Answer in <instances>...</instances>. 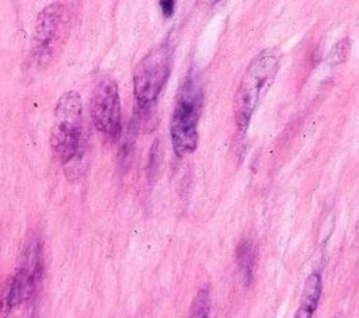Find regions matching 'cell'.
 Segmentation results:
<instances>
[{
	"label": "cell",
	"mask_w": 359,
	"mask_h": 318,
	"mask_svg": "<svg viewBox=\"0 0 359 318\" xmlns=\"http://www.w3.org/2000/svg\"><path fill=\"white\" fill-rule=\"evenodd\" d=\"M280 55L276 49L261 50L245 69L234 98V116L238 132H245L262 95L273 81Z\"/></svg>",
	"instance_id": "1"
},
{
	"label": "cell",
	"mask_w": 359,
	"mask_h": 318,
	"mask_svg": "<svg viewBox=\"0 0 359 318\" xmlns=\"http://www.w3.org/2000/svg\"><path fill=\"white\" fill-rule=\"evenodd\" d=\"M203 90L196 73H188L177 94L170 120L172 148L178 157L192 153L198 146V122L202 111Z\"/></svg>",
	"instance_id": "2"
},
{
	"label": "cell",
	"mask_w": 359,
	"mask_h": 318,
	"mask_svg": "<svg viewBox=\"0 0 359 318\" xmlns=\"http://www.w3.org/2000/svg\"><path fill=\"white\" fill-rule=\"evenodd\" d=\"M83 104L77 91H66L55 106V122L50 129V146L66 167L79 161L83 153Z\"/></svg>",
	"instance_id": "3"
},
{
	"label": "cell",
	"mask_w": 359,
	"mask_h": 318,
	"mask_svg": "<svg viewBox=\"0 0 359 318\" xmlns=\"http://www.w3.org/2000/svg\"><path fill=\"white\" fill-rule=\"evenodd\" d=\"M171 66L172 46L167 41L154 46L137 63L133 71V92L140 106L156 101L168 80Z\"/></svg>",
	"instance_id": "4"
},
{
	"label": "cell",
	"mask_w": 359,
	"mask_h": 318,
	"mask_svg": "<svg viewBox=\"0 0 359 318\" xmlns=\"http://www.w3.org/2000/svg\"><path fill=\"white\" fill-rule=\"evenodd\" d=\"M90 113L94 126L111 140H116L122 130L121 99L116 81L105 77L97 83L91 94Z\"/></svg>",
	"instance_id": "5"
},
{
	"label": "cell",
	"mask_w": 359,
	"mask_h": 318,
	"mask_svg": "<svg viewBox=\"0 0 359 318\" xmlns=\"http://www.w3.org/2000/svg\"><path fill=\"white\" fill-rule=\"evenodd\" d=\"M65 8L60 3L45 7L36 18L32 55L38 63L48 62L63 36Z\"/></svg>",
	"instance_id": "6"
},
{
	"label": "cell",
	"mask_w": 359,
	"mask_h": 318,
	"mask_svg": "<svg viewBox=\"0 0 359 318\" xmlns=\"http://www.w3.org/2000/svg\"><path fill=\"white\" fill-rule=\"evenodd\" d=\"M41 251L38 241H34L25 251L24 263L11 280L7 294V308H14L21 301L31 297L41 276Z\"/></svg>",
	"instance_id": "7"
},
{
	"label": "cell",
	"mask_w": 359,
	"mask_h": 318,
	"mask_svg": "<svg viewBox=\"0 0 359 318\" xmlns=\"http://www.w3.org/2000/svg\"><path fill=\"white\" fill-rule=\"evenodd\" d=\"M323 290V280L318 272H313L304 283L299 308L294 314V318H313L314 311L317 310Z\"/></svg>",
	"instance_id": "8"
},
{
	"label": "cell",
	"mask_w": 359,
	"mask_h": 318,
	"mask_svg": "<svg viewBox=\"0 0 359 318\" xmlns=\"http://www.w3.org/2000/svg\"><path fill=\"white\" fill-rule=\"evenodd\" d=\"M236 259L245 284H250L254 277V269L257 262V249L250 240H243L238 242L236 249Z\"/></svg>",
	"instance_id": "9"
},
{
	"label": "cell",
	"mask_w": 359,
	"mask_h": 318,
	"mask_svg": "<svg viewBox=\"0 0 359 318\" xmlns=\"http://www.w3.org/2000/svg\"><path fill=\"white\" fill-rule=\"evenodd\" d=\"M209 308H210V298H209V289L202 287L189 308L187 318H209Z\"/></svg>",
	"instance_id": "10"
},
{
	"label": "cell",
	"mask_w": 359,
	"mask_h": 318,
	"mask_svg": "<svg viewBox=\"0 0 359 318\" xmlns=\"http://www.w3.org/2000/svg\"><path fill=\"white\" fill-rule=\"evenodd\" d=\"M158 4H160V8H161V11L165 17L172 15V13L175 10V3L172 0H161Z\"/></svg>",
	"instance_id": "11"
},
{
	"label": "cell",
	"mask_w": 359,
	"mask_h": 318,
	"mask_svg": "<svg viewBox=\"0 0 359 318\" xmlns=\"http://www.w3.org/2000/svg\"><path fill=\"white\" fill-rule=\"evenodd\" d=\"M0 315H1V304H0Z\"/></svg>",
	"instance_id": "12"
}]
</instances>
